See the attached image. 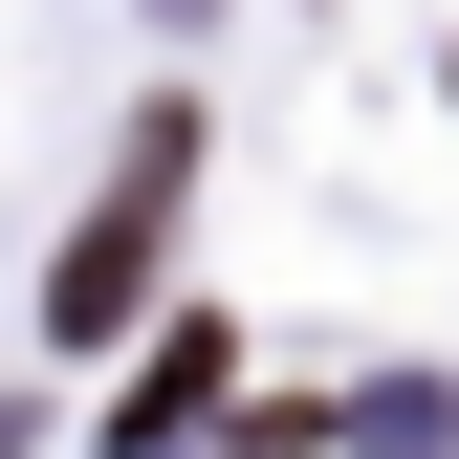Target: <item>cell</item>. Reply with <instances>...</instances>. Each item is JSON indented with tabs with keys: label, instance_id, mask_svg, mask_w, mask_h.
<instances>
[{
	"label": "cell",
	"instance_id": "1",
	"mask_svg": "<svg viewBox=\"0 0 459 459\" xmlns=\"http://www.w3.org/2000/svg\"><path fill=\"white\" fill-rule=\"evenodd\" d=\"M176 176H197V132L153 109V132H132V176H109V219L66 241V284H44V328H66V351H109V328H132V284L176 263Z\"/></svg>",
	"mask_w": 459,
	"mask_h": 459
}]
</instances>
